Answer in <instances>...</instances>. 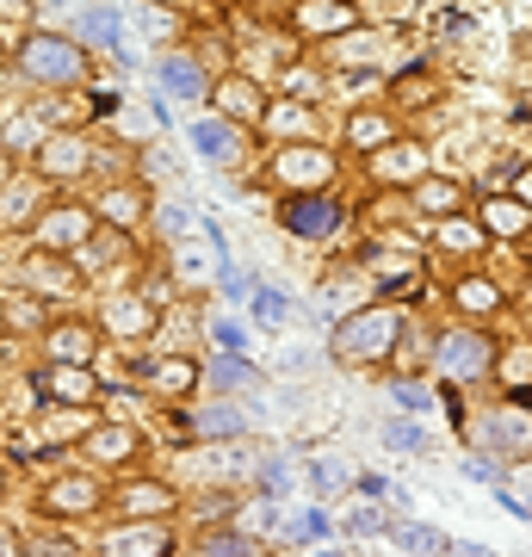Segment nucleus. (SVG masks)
I'll use <instances>...</instances> for the list:
<instances>
[{"mask_svg": "<svg viewBox=\"0 0 532 557\" xmlns=\"http://www.w3.org/2000/svg\"><path fill=\"white\" fill-rule=\"evenodd\" d=\"M13 69H20L25 87H44V94H62V87H81L87 81V50L62 32H25L20 50H13Z\"/></svg>", "mask_w": 532, "mask_h": 557, "instance_id": "obj_1", "label": "nucleus"}, {"mask_svg": "<svg viewBox=\"0 0 532 557\" xmlns=\"http://www.w3.org/2000/svg\"><path fill=\"white\" fill-rule=\"evenodd\" d=\"M396 335H403L396 310H359V317H347L335 329V354L354 359V366H372V359H384L396 347Z\"/></svg>", "mask_w": 532, "mask_h": 557, "instance_id": "obj_2", "label": "nucleus"}, {"mask_svg": "<svg viewBox=\"0 0 532 557\" xmlns=\"http://www.w3.org/2000/svg\"><path fill=\"white\" fill-rule=\"evenodd\" d=\"M490 359H495V347H490L483 329H453V335H440V347H434L440 379H453V384L483 379V372H490Z\"/></svg>", "mask_w": 532, "mask_h": 557, "instance_id": "obj_3", "label": "nucleus"}, {"mask_svg": "<svg viewBox=\"0 0 532 557\" xmlns=\"http://www.w3.org/2000/svg\"><path fill=\"white\" fill-rule=\"evenodd\" d=\"M94 211L87 205H50L38 218V230H32V242L38 248H50V255H81L87 242H94Z\"/></svg>", "mask_w": 532, "mask_h": 557, "instance_id": "obj_4", "label": "nucleus"}, {"mask_svg": "<svg viewBox=\"0 0 532 557\" xmlns=\"http://www.w3.org/2000/svg\"><path fill=\"white\" fill-rule=\"evenodd\" d=\"M273 180L292 186V193H322L335 180V156L329 149H310V143H285L273 156Z\"/></svg>", "mask_w": 532, "mask_h": 557, "instance_id": "obj_5", "label": "nucleus"}, {"mask_svg": "<svg viewBox=\"0 0 532 557\" xmlns=\"http://www.w3.org/2000/svg\"><path fill=\"white\" fill-rule=\"evenodd\" d=\"M38 397L50 403V409H87V403L99 397V379L87 372V366H44L38 372Z\"/></svg>", "mask_w": 532, "mask_h": 557, "instance_id": "obj_6", "label": "nucleus"}, {"mask_svg": "<svg viewBox=\"0 0 532 557\" xmlns=\"http://www.w3.org/2000/svg\"><path fill=\"white\" fill-rule=\"evenodd\" d=\"M279 223H285L292 236H304V242H329L341 230V205L322 199V193H297V199L279 211Z\"/></svg>", "mask_w": 532, "mask_h": 557, "instance_id": "obj_7", "label": "nucleus"}, {"mask_svg": "<svg viewBox=\"0 0 532 557\" xmlns=\"http://www.w3.org/2000/svg\"><path fill=\"white\" fill-rule=\"evenodd\" d=\"M168 552H174V533L161 520H124L99 545V557H168Z\"/></svg>", "mask_w": 532, "mask_h": 557, "instance_id": "obj_8", "label": "nucleus"}, {"mask_svg": "<svg viewBox=\"0 0 532 557\" xmlns=\"http://www.w3.org/2000/svg\"><path fill=\"white\" fill-rule=\"evenodd\" d=\"M87 161H94V149H87L81 131H57V137L38 143V174L44 180H81L87 174Z\"/></svg>", "mask_w": 532, "mask_h": 557, "instance_id": "obj_9", "label": "nucleus"}, {"mask_svg": "<svg viewBox=\"0 0 532 557\" xmlns=\"http://www.w3.org/2000/svg\"><path fill=\"white\" fill-rule=\"evenodd\" d=\"M483 446L502 458H527L532 453V416L527 409H495L490 421H483Z\"/></svg>", "mask_w": 532, "mask_h": 557, "instance_id": "obj_10", "label": "nucleus"}, {"mask_svg": "<svg viewBox=\"0 0 532 557\" xmlns=\"http://www.w3.org/2000/svg\"><path fill=\"white\" fill-rule=\"evenodd\" d=\"M174 428L186 440H236L248 421H242L236 403H211V409H193V416H174Z\"/></svg>", "mask_w": 532, "mask_h": 557, "instance_id": "obj_11", "label": "nucleus"}, {"mask_svg": "<svg viewBox=\"0 0 532 557\" xmlns=\"http://www.w3.org/2000/svg\"><path fill=\"white\" fill-rule=\"evenodd\" d=\"M44 347H50L57 366H87L94 347H99V335L87 329V322H57V329H44Z\"/></svg>", "mask_w": 532, "mask_h": 557, "instance_id": "obj_12", "label": "nucleus"}, {"mask_svg": "<svg viewBox=\"0 0 532 557\" xmlns=\"http://www.w3.org/2000/svg\"><path fill=\"white\" fill-rule=\"evenodd\" d=\"M75 32H81V50H119V7H106V0H94V7H81L75 13Z\"/></svg>", "mask_w": 532, "mask_h": 557, "instance_id": "obj_13", "label": "nucleus"}, {"mask_svg": "<svg viewBox=\"0 0 532 557\" xmlns=\"http://www.w3.org/2000/svg\"><path fill=\"white\" fill-rule=\"evenodd\" d=\"M297 32H310V38L354 32V7H347V0H304V7H297Z\"/></svg>", "mask_w": 532, "mask_h": 557, "instance_id": "obj_14", "label": "nucleus"}, {"mask_svg": "<svg viewBox=\"0 0 532 557\" xmlns=\"http://www.w3.org/2000/svg\"><path fill=\"white\" fill-rule=\"evenodd\" d=\"M161 94H174V100H205L211 87H205V69H198V57H161Z\"/></svg>", "mask_w": 532, "mask_h": 557, "instance_id": "obj_15", "label": "nucleus"}, {"mask_svg": "<svg viewBox=\"0 0 532 557\" xmlns=\"http://www.w3.org/2000/svg\"><path fill=\"white\" fill-rule=\"evenodd\" d=\"M186 137H193L198 156H205V161H218V168H230V161L242 156V137H236V131H230L223 119H198L193 131H186Z\"/></svg>", "mask_w": 532, "mask_h": 557, "instance_id": "obj_16", "label": "nucleus"}, {"mask_svg": "<svg viewBox=\"0 0 532 557\" xmlns=\"http://www.w3.org/2000/svg\"><path fill=\"white\" fill-rule=\"evenodd\" d=\"M44 508L50 515H87V508H99V483L94 478H57L44 490Z\"/></svg>", "mask_w": 532, "mask_h": 557, "instance_id": "obj_17", "label": "nucleus"}, {"mask_svg": "<svg viewBox=\"0 0 532 557\" xmlns=\"http://www.w3.org/2000/svg\"><path fill=\"white\" fill-rule=\"evenodd\" d=\"M143 379H149V391H156V397H186V391H193L205 372H198L193 359H156Z\"/></svg>", "mask_w": 532, "mask_h": 557, "instance_id": "obj_18", "label": "nucleus"}, {"mask_svg": "<svg viewBox=\"0 0 532 557\" xmlns=\"http://www.w3.org/2000/svg\"><path fill=\"white\" fill-rule=\"evenodd\" d=\"M205 379L218 384V391H255L260 372H255V366H248L242 354H218L211 366H205Z\"/></svg>", "mask_w": 532, "mask_h": 557, "instance_id": "obj_19", "label": "nucleus"}, {"mask_svg": "<svg viewBox=\"0 0 532 557\" xmlns=\"http://www.w3.org/2000/svg\"><path fill=\"white\" fill-rule=\"evenodd\" d=\"M25 278H38L44 292H69V285H75V273H69V255H50V248L25 255Z\"/></svg>", "mask_w": 532, "mask_h": 557, "instance_id": "obj_20", "label": "nucleus"}, {"mask_svg": "<svg viewBox=\"0 0 532 557\" xmlns=\"http://www.w3.org/2000/svg\"><path fill=\"white\" fill-rule=\"evenodd\" d=\"M149 304L143 298H112L106 304V329H112V335H149Z\"/></svg>", "mask_w": 532, "mask_h": 557, "instance_id": "obj_21", "label": "nucleus"}, {"mask_svg": "<svg viewBox=\"0 0 532 557\" xmlns=\"http://www.w3.org/2000/svg\"><path fill=\"white\" fill-rule=\"evenodd\" d=\"M483 230H495V236H520V230H532V211L520 199H490L483 205Z\"/></svg>", "mask_w": 532, "mask_h": 557, "instance_id": "obj_22", "label": "nucleus"}, {"mask_svg": "<svg viewBox=\"0 0 532 557\" xmlns=\"http://www.w3.org/2000/svg\"><path fill=\"white\" fill-rule=\"evenodd\" d=\"M211 100H218V112H230V119H260V94L248 81H223V87H211Z\"/></svg>", "mask_w": 532, "mask_h": 557, "instance_id": "obj_23", "label": "nucleus"}, {"mask_svg": "<svg viewBox=\"0 0 532 557\" xmlns=\"http://www.w3.org/2000/svg\"><path fill=\"white\" fill-rule=\"evenodd\" d=\"M94 218H106V223H119V230H131V223L143 218V193H137V186H119V193H106Z\"/></svg>", "mask_w": 532, "mask_h": 557, "instance_id": "obj_24", "label": "nucleus"}, {"mask_svg": "<svg viewBox=\"0 0 532 557\" xmlns=\"http://www.w3.org/2000/svg\"><path fill=\"white\" fill-rule=\"evenodd\" d=\"M347 137H354V149H384L391 143V119L384 112H354L347 119Z\"/></svg>", "mask_w": 532, "mask_h": 557, "instance_id": "obj_25", "label": "nucleus"}, {"mask_svg": "<svg viewBox=\"0 0 532 557\" xmlns=\"http://www.w3.org/2000/svg\"><path fill=\"white\" fill-rule=\"evenodd\" d=\"M87 453L94 458H124V453H137V434H131V428H94V434H87Z\"/></svg>", "mask_w": 532, "mask_h": 557, "instance_id": "obj_26", "label": "nucleus"}, {"mask_svg": "<svg viewBox=\"0 0 532 557\" xmlns=\"http://www.w3.org/2000/svg\"><path fill=\"white\" fill-rule=\"evenodd\" d=\"M124 508L161 515V508H174V490H161V483H131V490H124Z\"/></svg>", "mask_w": 532, "mask_h": 557, "instance_id": "obj_27", "label": "nucleus"}, {"mask_svg": "<svg viewBox=\"0 0 532 557\" xmlns=\"http://www.w3.org/2000/svg\"><path fill=\"white\" fill-rule=\"evenodd\" d=\"M267 124H273V137H304V131H310V112H304V106H273V112H267Z\"/></svg>", "mask_w": 532, "mask_h": 557, "instance_id": "obj_28", "label": "nucleus"}, {"mask_svg": "<svg viewBox=\"0 0 532 557\" xmlns=\"http://www.w3.org/2000/svg\"><path fill=\"white\" fill-rule=\"evenodd\" d=\"M198 557H260L255 539H242V533H218V539H205V552Z\"/></svg>", "mask_w": 532, "mask_h": 557, "instance_id": "obj_29", "label": "nucleus"}, {"mask_svg": "<svg viewBox=\"0 0 532 557\" xmlns=\"http://www.w3.org/2000/svg\"><path fill=\"white\" fill-rule=\"evenodd\" d=\"M378 174H396V180H409L415 168H421V149H378V161H372Z\"/></svg>", "mask_w": 532, "mask_h": 557, "instance_id": "obj_30", "label": "nucleus"}, {"mask_svg": "<svg viewBox=\"0 0 532 557\" xmlns=\"http://www.w3.org/2000/svg\"><path fill=\"white\" fill-rule=\"evenodd\" d=\"M310 483L322 490V496H335L341 483H347V465H335V458H316V465H310Z\"/></svg>", "mask_w": 532, "mask_h": 557, "instance_id": "obj_31", "label": "nucleus"}, {"mask_svg": "<svg viewBox=\"0 0 532 557\" xmlns=\"http://www.w3.org/2000/svg\"><path fill=\"white\" fill-rule=\"evenodd\" d=\"M384 440H391L396 453H421V446H428V434H421L415 421H391V428H384Z\"/></svg>", "mask_w": 532, "mask_h": 557, "instance_id": "obj_32", "label": "nucleus"}, {"mask_svg": "<svg viewBox=\"0 0 532 557\" xmlns=\"http://www.w3.org/2000/svg\"><path fill=\"white\" fill-rule=\"evenodd\" d=\"M391 533L403 539L409 552H446V539H440V533H428V527H391Z\"/></svg>", "mask_w": 532, "mask_h": 557, "instance_id": "obj_33", "label": "nucleus"}, {"mask_svg": "<svg viewBox=\"0 0 532 557\" xmlns=\"http://www.w3.org/2000/svg\"><path fill=\"white\" fill-rule=\"evenodd\" d=\"M440 242H446V248H477V242H483V230H471L465 218H446V230H440Z\"/></svg>", "mask_w": 532, "mask_h": 557, "instance_id": "obj_34", "label": "nucleus"}, {"mask_svg": "<svg viewBox=\"0 0 532 557\" xmlns=\"http://www.w3.org/2000/svg\"><path fill=\"white\" fill-rule=\"evenodd\" d=\"M458 304H465V310H495L502 298H495V285H477L471 278V285H458Z\"/></svg>", "mask_w": 532, "mask_h": 557, "instance_id": "obj_35", "label": "nucleus"}, {"mask_svg": "<svg viewBox=\"0 0 532 557\" xmlns=\"http://www.w3.org/2000/svg\"><path fill=\"white\" fill-rule=\"evenodd\" d=\"M347 533L372 539V533H391V527H384V515H378V508H354V515H347Z\"/></svg>", "mask_w": 532, "mask_h": 557, "instance_id": "obj_36", "label": "nucleus"}, {"mask_svg": "<svg viewBox=\"0 0 532 557\" xmlns=\"http://www.w3.org/2000/svg\"><path fill=\"white\" fill-rule=\"evenodd\" d=\"M0 322H32V329H44V304H32V298L0 304Z\"/></svg>", "mask_w": 532, "mask_h": 557, "instance_id": "obj_37", "label": "nucleus"}, {"mask_svg": "<svg viewBox=\"0 0 532 557\" xmlns=\"http://www.w3.org/2000/svg\"><path fill=\"white\" fill-rule=\"evenodd\" d=\"M211 335H218V347H223V354H242V347H248V329H242V322H218Z\"/></svg>", "mask_w": 532, "mask_h": 557, "instance_id": "obj_38", "label": "nucleus"}, {"mask_svg": "<svg viewBox=\"0 0 532 557\" xmlns=\"http://www.w3.org/2000/svg\"><path fill=\"white\" fill-rule=\"evenodd\" d=\"M292 533L297 539H329V515H322V508H304V520H297Z\"/></svg>", "mask_w": 532, "mask_h": 557, "instance_id": "obj_39", "label": "nucleus"}, {"mask_svg": "<svg viewBox=\"0 0 532 557\" xmlns=\"http://www.w3.org/2000/svg\"><path fill=\"white\" fill-rule=\"evenodd\" d=\"M453 199H458V193H453V186H440V180H434V186H421V205H428V211H453Z\"/></svg>", "mask_w": 532, "mask_h": 557, "instance_id": "obj_40", "label": "nucleus"}, {"mask_svg": "<svg viewBox=\"0 0 532 557\" xmlns=\"http://www.w3.org/2000/svg\"><path fill=\"white\" fill-rule=\"evenodd\" d=\"M391 391H396V403H403V409H428V384L403 379V384H391Z\"/></svg>", "mask_w": 532, "mask_h": 557, "instance_id": "obj_41", "label": "nucleus"}, {"mask_svg": "<svg viewBox=\"0 0 532 557\" xmlns=\"http://www.w3.org/2000/svg\"><path fill=\"white\" fill-rule=\"evenodd\" d=\"M161 230H168V236H186V230H193V211H186V205H168V211H161Z\"/></svg>", "mask_w": 532, "mask_h": 557, "instance_id": "obj_42", "label": "nucleus"}, {"mask_svg": "<svg viewBox=\"0 0 532 557\" xmlns=\"http://www.w3.org/2000/svg\"><path fill=\"white\" fill-rule=\"evenodd\" d=\"M32 557H75V545H62V539H32Z\"/></svg>", "mask_w": 532, "mask_h": 557, "instance_id": "obj_43", "label": "nucleus"}, {"mask_svg": "<svg viewBox=\"0 0 532 557\" xmlns=\"http://www.w3.org/2000/svg\"><path fill=\"white\" fill-rule=\"evenodd\" d=\"M255 310H260V317H285V310H292V304L279 298V292H260V298H255Z\"/></svg>", "mask_w": 532, "mask_h": 557, "instance_id": "obj_44", "label": "nucleus"}, {"mask_svg": "<svg viewBox=\"0 0 532 557\" xmlns=\"http://www.w3.org/2000/svg\"><path fill=\"white\" fill-rule=\"evenodd\" d=\"M465 478H477V483H495V471H490V458H465Z\"/></svg>", "mask_w": 532, "mask_h": 557, "instance_id": "obj_45", "label": "nucleus"}, {"mask_svg": "<svg viewBox=\"0 0 532 557\" xmlns=\"http://www.w3.org/2000/svg\"><path fill=\"white\" fill-rule=\"evenodd\" d=\"M0 557H25V545H20V539H7V533H0Z\"/></svg>", "mask_w": 532, "mask_h": 557, "instance_id": "obj_46", "label": "nucleus"}, {"mask_svg": "<svg viewBox=\"0 0 532 557\" xmlns=\"http://www.w3.org/2000/svg\"><path fill=\"white\" fill-rule=\"evenodd\" d=\"M532 180V174H527ZM520 205H527V211H532V186H520Z\"/></svg>", "mask_w": 532, "mask_h": 557, "instance_id": "obj_47", "label": "nucleus"}, {"mask_svg": "<svg viewBox=\"0 0 532 557\" xmlns=\"http://www.w3.org/2000/svg\"><path fill=\"white\" fill-rule=\"evenodd\" d=\"M149 7H180V0H149Z\"/></svg>", "mask_w": 532, "mask_h": 557, "instance_id": "obj_48", "label": "nucleus"}, {"mask_svg": "<svg viewBox=\"0 0 532 557\" xmlns=\"http://www.w3.org/2000/svg\"><path fill=\"white\" fill-rule=\"evenodd\" d=\"M0 186H7V156H0Z\"/></svg>", "mask_w": 532, "mask_h": 557, "instance_id": "obj_49", "label": "nucleus"}, {"mask_svg": "<svg viewBox=\"0 0 532 557\" xmlns=\"http://www.w3.org/2000/svg\"><path fill=\"white\" fill-rule=\"evenodd\" d=\"M316 557H347V552H316Z\"/></svg>", "mask_w": 532, "mask_h": 557, "instance_id": "obj_50", "label": "nucleus"}, {"mask_svg": "<svg viewBox=\"0 0 532 557\" xmlns=\"http://www.w3.org/2000/svg\"><path fill=\"white\" fill-rule=\"evenodd\" d=\"M0 496H7V471H0Z\"/></svg>", "mask_w": 532, "mask_h": 557, "instance_id": "obj_51", "label": "nucleus"}, {"mask_svg": "<svg viewBox=\"0 0 532 557\" xmlns=\"http://www.w3.org/2000/svg\"><path fill=\"white\" fill-rule=\"evenodd\" d=\"M0 329H7V322H0Z\"/></svg>", "mask_w": 532, "mask_h": 557, "instance_id": "obj_52", "label": "nucleus"}]
</instances>
